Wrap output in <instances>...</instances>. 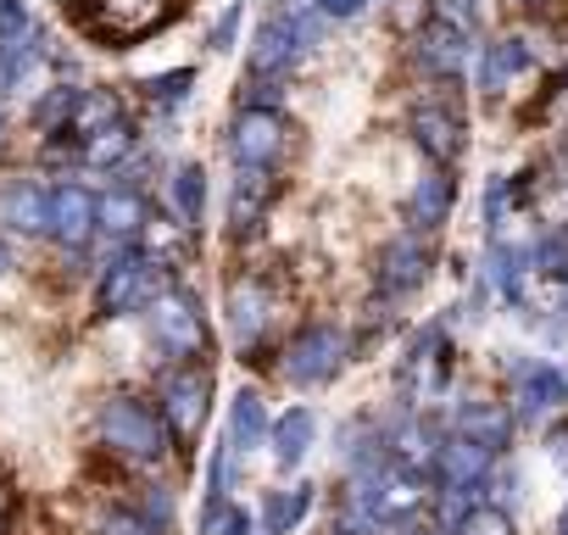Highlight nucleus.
Here are the masks:
<instances>
[{"label":"nucleus","instance_id":"1","mask_svg":"<svg viewBox=\"0 0 568 535\" xmlns=\"http://www.w3.org/2000/svg\"><path fill=\"white\" fill-rule=\"evenodd\" d=\"M324 34V18L313 7H291V12H278L256 29V46H251V68L256 73H284V68H296Z\"/></svg>","mask_w":568,"mask_h":535},{"label":"nucleus","instance_id":"2","mask_svg":"<svg viewBox=\"0 0 568 535\" xmlns=\"http://www.w3.org/2000/svg\"><path fill=\"white\" fill-rule=\"evenodd\" d=\"M101 441H106L112 452H123V457L151 463V457L168 452V424H162L145 402H134V396H112V402L101 407Z\"/></svg>","mask_w":568,"mask_h":535},{"label":"nucleus","instance_id":"3","mask_svg":"<svg viewBox=\"0 0 568 535\" xmlns=\"http://www.w3.org/2000/svg\"><path fill=\"white\" fill-rule=\"evenodd\" d=\"M346 363V335L335 324H313L291 341V352H284V380L291 385H324L335 380Z\"/></svg>","mask_w":568,"mask_h":535},{"label":"nucleus","instance_id":"4","mask_svg":"<svg viewBox=\"0 0 568 535\" xmlns=\"http://www.w3.org/2000/svg\"><path fill=\"white\" fill-rule=\"evenodd\" d=\"M84 7H90V23L118 40H140L173 18V0H84Z\"/></svg>","mask_w":568,"mask_h":535},{"label":"nucleus","instance_id":"5","mask_svg":"<svg viewBox=\"0 0 568 535\" xmlns=\"http://www.w3.org/2000/svg\"><path fill=\"white\" fill-rule=\"evenodd\" d=\"M151 330H156V346L173 352V357H201L206 352V324H201L190 296H162L156 313H151Z\"/></svg>","mask_w":568,"mask_h":535},{"label":"nucleus","instance_id":"6","mask_svg":"<svg viewBox=\"0 0 568 535\" xmlns=\"http://www.w3.org/2000/svg\"><path fill=\"white\" fill-rule=\"evenodd\" d=\"M206 391H212V374H206L201 363H184V369L162 374V407H168L173 430L190 435V430L206 418Z\"/></svg>","mask_w":568,"mask_h":535},{"label":"nucleus","instance_id":"7","mask_svg":"<svg viewBox=\"0 0 568 535\" xmlns=\"http://www.w3.org/2000/svg\"><path fill=\"white\" fill-rule=\"evenodd\" d=\"M156 274H151V262L140 251H118L112 268H106V285H101V307L106 313H134L145 296H151Z\"/></svg>","mask_w":568,"mask_h":535},{"label":"nucleus","instance_id":"8","mask_svg":"<svg viewBox=\"0 0 568 535\" xmlns=\"http://www.w3.org/2000/svg\"><path fill=\"white\" fill-rule=\"evenodd\" d=\"M90 229H95V201H90V190L57 184V190H51V212H45V234L79 245V240H90Z\"/></svg>","mask_w":568,"mask_h":535},{"label":"nucleus","instance_id":"9","mask_svg":"<svg viewBox=\"0 0 568 535\" xmlns=\"http://www.w3.org/2000/svg\"><path fill=\"white\" fill-rule=\"evenodd\" d=\"M284 145V123L273 112H245L240 129H234V162L240 168H267Z\"/></svg>","mask_w":568,"mask_h":535},{"label":"nucleus","instance_id":"10","mask_svg":"<svg viewBox=\"0 0 568 535\" xmlns=\"http://www.w3.org/2000/svg\"><path fill=\"white\" fill-rule=\"evenodd\" d=\"M267 324H273V296H267V285H256V280L234 285V291H229V330H234V341H240V346H256Z\"/></svg>","mask_w":568,"mask_h":535},{"label":"nucleus","instance_id":"11","mask_svg":"<svg viewBox=\"0 0 568 535\" xmlns=\"http://www.w3.org/2000/svg\"><path fill=\"white\" fill-rule=\"evenodd\" d=\"M313 435H318V418H313V407H291L278 424H273V457H278V468H296L307 452H313Z\"/></svg>","mask_w":568,"mask_h":535},{"label":"nucleus","instance_id":"12","mask_svg":"<svg viewBox=\"0 0 568 535\" xmlns=\"http://www.w3.org/2000/svg\"><path fill=\"white\" fill-rule=\"evenodd\" d=\"M45 212H51V190H34V184H12V190H0V223H7V229L45 234Z\"/></svg>","mask_w":568,"mask_h":535},{"label":"nucleus","instance_id":"13","mask_svg":"<svg viewBox=\"0 0 568 535\" xmlns=\"http://www.w3.org/2000/svg\"><path fill=\"white\" fill-rule=\"evenodd\" d=\"M267 441V407L256 391H240L229 407V452H256Z\"/></svg>","mask_w":568,"mask_h":535},{"label":"nucleus","instance_id":"14","mask_svg":"<svg viewBox=\"0 0 568 535\" xmlns=\"http://www.w3.org/2000/svg\"><path fill=\"white\" fill-rule=\"evenodd\" d=\"M313 513V485H296V491H273L267 496V513H262V524H267V535H291L302 518Z\"/></svg>","mask_w":568,"mask_h":535},{"label":"nucleus","instance_id":"15","mask_svg":"<svg viewBox=\"0 0 568 535\" xmlns=\"http://www.w3.org/2000/svg\"><path fill=\"white\" fill-rule=\"evenodd\" d=\"M40 62V46H23V40H0V95L18 90Z\"/></svg>","mask_w":568,"mask_h":535},{"label":"nucleus","instance_id":"16","mask_svg":"<svg viewBox=\"0 0 568 535\" xmlns=\"http://www.w3.org/2000/svg\"><path fill=\"white\" fill-rule=\"evenodd\" d=\"M173 206L184 223H201V206H206V173L201 168H179L173 173Z\"/></svg>","mask_w":568,"mask_h":535},{"label":"nucleus","instance_id":"17","mask_svg":"<svg viewBox=\"0 0 568 535\" xmlns=\"http://www.w3.org/2000/svg\"><path fill=\"white\" fill-rule=\"evenodd\" d=\"M101 218H106V229H112V234H134V229H140V218H145V206H140V195L118 190V195H106Z\"/></svg>","mask_w":568,"mask_h":535},{"label":"nucleus","instance_id":"18","mask_svg":"<svg viewBox=\"0 0 568 535\" xmlns=\"http://www.w3.org/2000/svg\"><path fill=\"white\" fill-rule=\"evenodd\" d=\"M557 396H562V385H557V374H551V369H529V374H524V413H529V418H535V413H546Z\"/></svg>","mask_w":568,"mask_h":535},{"label":"nucleus","instance_id":"19","mask_svg":"<svg viewBox=\"0 0 568 535\" xmlns=\"http://www.w3.org/2000/svg\"><path fill=\"white\" fill-rule=\"evenodd\" d=\"M379 280H385V291H407V285L418 280V268H413V245H407V240L385 251V268H379Z\"/></svg>","mask_w":568,"mask_h":535},{"label":"nucleus","instance_id":"20","mask_svg":"<svg viewBox=\"0 0 568 535\" xmlns=\"http://www.w3.org/2000/svg\"><path fill=\"white\" fill-rule=\"evenodd\" d=\"M29 7L23 0H0V40H29Z\"/></svg>","mask_w":568,"mask_h":535},{"label":"nucleus","instance_id":"21","mask_svg":"<svg viewBox=\"0 0 568 535\" xmlns=\"http://www.w3.org/2000/svg\"><path fill=\"white\" fill-rule=\"evenodd\" d=\"M145 90H151V101H162V107H179V101H184V90H190V73H168V79H151Z\"/></svg>","mask_w":568,"mask_h":535},{"label":"nucleus","instance_id":"22","mask_svg":"<svg viewBox=\"0 0 568 535\" xmlns=\"http://www.w3.org/2000/svg\"><path fill=\"white\" fill-rule=\"evenodd\" d=\"M168 518H173V496H168L162 485H151V491H145V524H156V529H162Z\"/></svg>","mask_w":568,"mask_h":535},{"label":"nucleus","instance_id":"23","mask_svg":"<svg viewBox=\"0 0 568 535\" xmlns=\"http://www.w3.org/2000/svg\"><path fill=\"white\" fill-rule=\"evenodd\" d=\"M463 535H513V529H507V518H501V513H490V507H485V513H474V518L463 524Z\"/></svg>","mask_w":568,"mask_h":535},{"label":"nucleus","instance_id":"24","mask_svg":"<svg viewBox=\"0 0 568 535\" xmlns=\"http://www.w3.org/2000/svg\"><path fill=\"white\" fill-rule=\"evenodd\" d=\"M234 23H240V12H229V18L212 29V51H229V40H234Z\"/></svg>","mask_w":568,"mask_h":535},{"label":"nucleus","instance_id":"25","mask_svg":"<svg viewBox=\"0 0 568 535\" xmlns=\"http://www.w3.org/2000/svg\"><path fill=\"white\" fill-rule=\"evenodd\" d=\"M223 535H251V518H245V513H229V518H223Z\"/></svg>","mask_w":568,"mask_h":535},{"label":"nucleus","instance_id":"26","mask_svg":"<svg viewBox=\"0 0 568 535\" xmlns=\"http://www.w3.org/2000/svg\"><path fill=\"white\" fill-rule=\"evenodd\" d=\"M363 7V0H324V12H335V18H352Z\"/></svg>","mask_w":568,"mask_h":535},{"label":"nucleus","instance_id":"27","mask_svg":"<svg viewBox=\"0 0 568 535\" xmlns=\"http://www.w3.org/2000/svg\"><path fill=\"white\" fill-rule=\"evenodd\" d=\"M0 274H7V245H0Z\"/></svg>","mask_w":568,"mask_h":535},{"label":"nucleus","instance_id":"28","mask_svg":"<svg viewBox=\"0 0 568 535\" xmlns=\"http://www.w3.org/2000/svg\"><path fill=\"white\" fill-rule=\"evenodd\" d=\"M0 524H7V496H0Z\"/></svg>","mask_w":568,"mask_h":535},{"label":"nucleus","instance_id":"29","mask_svg":"<svg viewBox=\"0 0 568 535\" xmlns=\"http://www.w3.org/2000/svg\"><path fill=\"white\" fill-rule=\"evenodd\" d=\"M557 535H568V513H562V529H557Z\"/></svg>","mask_w":568,"mask_h":535}]
</instances>
